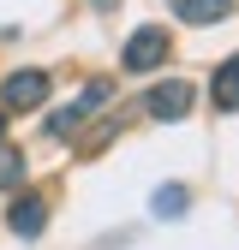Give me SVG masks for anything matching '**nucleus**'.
Segmentation results:
<instances>
[{"label": "nucleus", "instance_id": "5", "mask_svg": "<svg viewBox=\"0 0 239 250\" xmlns=\"http://www.w3.org/2000/svg\"><path fill=\"white\" fill-rule=\"evenodd\" d=\"M6 227H12L18 238H36V232L48 227V203H42V197H18L12 214H6Z\"/></svg>", "mask_w": 239, "mask_h": 250}, {"label": "nucleus", "instance_id": "6", "mask_svg": "<svg viewBox=\"0 0 239 250\" xmlns=\"http://www.w3.org/2000/svg\"><path fill=\"white\" fill-rule=\"evenodd\" d=\"M209 102H215L221 113H233V107H239V54L215 66V78H209Z\"/></svg>", "mask_w": 239, "mask_h": 250}, {"label": "nucleus", "instance_id": "3", "mask_svg": "<svg viewBox=\"0 0 239 250\" xmlns=\"http://www.w3.org/2000/svg\"><path fill=\"white\" fill-rule=\"evenodd\" d=\"M162 60H167V30L143 24V30L126 36V54H120V66H126V72H156Z\"/></svg>", "mask_w": 239, "mask_h": 250}, {"label": "nucleus", "instance_id": "10", "mask_svg": "<svg viewBox=\"0 0 239 250\" xmlns=\"http://www.w3.org/2000/svg\"><path fill=\"white\" fill-rule=\"evenodd\" d=\"M0 137H6V113H0Z\"/></svg>", "mask_w": 239, "mask_h": 250}, {"label": "nucleus", "instance_id": "4", "mask_svg": "<svg viewBox=\"0 0 239 250\" xmlns=\"http://www.w3.org/2000/svg\"><path fill=\"white\" fill-rule=\"evenodd\" d=\"M143 107H149V119H186L191 113V83L186 78H167V83H156L143 96Z\"/></svg>", "mask_w": 239, "mask_h": 250}, {"label": "nucleus", "instance_id": "1", "mask_svg": "<svg viewBox=\"0 0 239 250\" xmlns=\"http://www.w3.org/2000/svg\"><path fill=\"white\" fill-rule=\"evenodd\" d=\"M108 96H114V83H108V78H90V83L78 89V96H72V107H60V113H48V137H66L72 125H84V119L96 113V107H102Z\"/></svg>", "mask_w": 239, "mask_h": 250}, {"label": "nucleus", "instance_id": "9", "mask_svg": "<svg viewBox=\"0 0 239 250\" xmlns=\"http://www.w3.org/2000/svg\"><path fill=\"white\" fill-rule=\"evenodd\" d=\"M12 185H24V155L12 143H0V191H12Z\"/></svg>", "mask_w": 239, "mask_h": 250}, {"label": "nucleus", "instance_id": "8", "mask_svg": "<svg viewBox=\"0 0 239 250\" xmlns=\"http://www.w3.org/2000/svg\"><path fill=\"white\" fill-rule=\"evenodd\" d=\"M191 208V197H186V185H162L156 197H149V214L156 221H179V214Z\"/></svg>", "mask_w": 239, "mask_h": 250}, {"label": "nucleus", "instance_id": "7", "mask_svg": "<svg viewBox=\"0 0 239 250\" xmlns=\"http://www.w3.org/2000/svg\"><path fill=\"white\" fill-rule=\"evenodd\" d=\"M173 12L186 18V24H221L233 12V0H173Z\"/></svg>", "mask_w": 239, "mask_h": 250}, {"label": "nucleus", "instance_id": "2", "mask_svg": "<svg viewBox=\"0 0 239 250\" xmlns=\"http://www.w3.org/2000/svg\"><path fill=\"white\" fill-rule=\"evenodd\" d=\"M54 78L48 72H12L6 83H0V113H24V107H42L48 102Z\"/></svg>", "mask_w": 239, "mask_h": 250}]
</instances>
